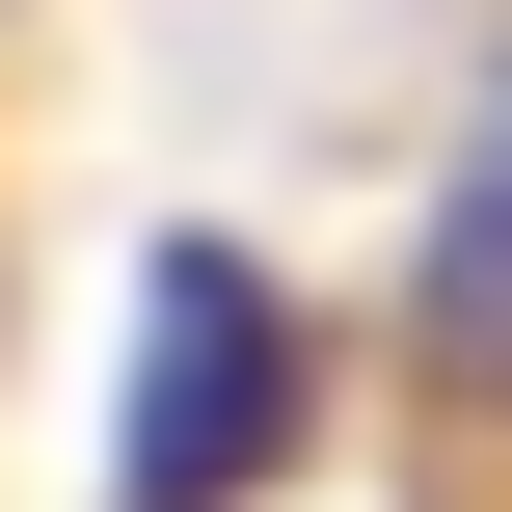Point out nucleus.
I'll use <instances>...</instances> for the list:
<instances>
[{
	"label": "nucleus",
	"instance_id": "nucleus-1",
	"mask_svg": "<svg viewBox=\"0 0 512 512\" xmlns=\"http://www.w3.org/2000/svg\"><path fill=\"white\" fill-rule=\"evenodd\" d=\"M297 459V297L243 243H162L135 270V405H108V512H243Z\"/></svg>",
	"mask_w": 512,
	"mask_h": 512
},
{
	"label": "nucleus",
	"instance_id": "nucleus-2",
	"mask_svg": "<svg viewBox=\"0 0 512 512\" xmlns=\"http://www.w3.org/2000/svg\"><path fill=\"white\" fill-rule=\"evenodd\" d=\"M432 351L512 378V108H486V162H459V243H432Z\"/></svg>",
	"mask_w": 512,
	"mask_h": 512
}]
</instances>
